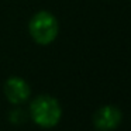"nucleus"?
<instances>
[{
	"label": "nucleus",
	"instance_id": "7ed1b4c3",
	"mask_svg": "<svg viewBox=\"0 0 131 131\" xmlns=\"http://www.w3.org/2000/svg\"><path fill=\"white\" fill-rule=\"evenodd\" d=\"M3 93L9 103L13 106H21L30 100L31 88L28 82L21 76H10L3 85Z\"/></svg>",
	"mask_w": 131,
	"mask_h": 131
},
{
	"label": "nucleus",
	"instance_id": "f257e3e1",
	"mask_svg": "<svg viewBox=\"0 0 131 131\" xmlns=\"http://www.w3.org/2000/svg\"><path fill=\"white\" fill-rule=\"evenodd\" d=\"M28 116L41 128H52L62 118V106L51 94H40L30 103Z\"/></svg>",
	"mask_w": 131,
	"mask_h": 131
},
{
	"label": "nucleus",
	"instance_id": "f03ea898",
	"mask_svg": "<svg viewBox=\"0 0 131 131\" xmlns=\"http://www.w3.org/2000/svg\"><path fill=\"white\" fill-rule=\"evenodd\" d=\"M28 34L38 45H51L59 35V21L57 16L48 10L34 13L28 21Z\"/></svg>",
	"mask_w": 131,
	"mask_h": 131
},
{
	"label": "nucleus",
	"instance_id": "20e7f679",
	"mask_svg": "<svg viewBox=\"0 0 131 131\" xmlns=\"http://www.w3.org/2000/svg\"><path fill=\"white\" fill-rule=\"evenodd\" d=\"M123 120V113L117 106L104 104L93 114V125L99 131H113L120 125Z\"/></svg>",
	"mask_w": 131,
	"mask_h": 131
},
{
	"label": "nucleus",
	"instance_id": "39448f33",
	"mask_svg": "<svg viewBox=\"0 0 131 131\" xmlns=\"http://www.w3.org/2000/svg\"><path fill=\"white\" fill-rule=\"evenodd\" d=\"M9 120H10L12 124H16V125H20V124H23V123H26L27 121L26 110H23V108H20V107H16V108H13V110H10Z\"/></svg>",
	"mask_w": 131,
	"mask_h": 131
}]
</instances>
